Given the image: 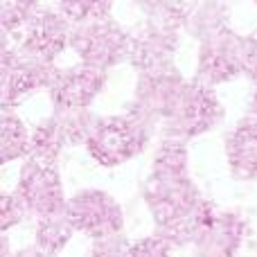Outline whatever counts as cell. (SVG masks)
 Wrapping results in <instances>:
<instances>
[]
</instances>
